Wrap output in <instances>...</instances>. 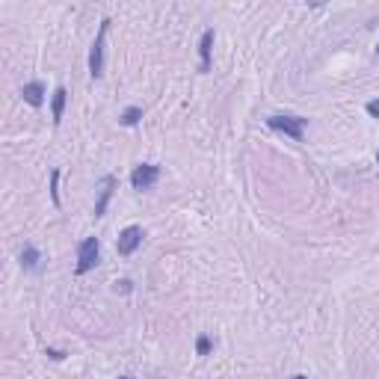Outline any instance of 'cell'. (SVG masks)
Wrapping results in <instances>:
<instances>
[{
    "label": "cell",
    "instance_id": "cell-1",
    "mask_svg": "<svg viewBox=\"0 0 379 379\" xmlns=\"http://www.w3.org/2000/svg\"><path fill=\"white\" fill-rule=\"evenodd\" d=\"M110 24H113L110 18L101 21V27H98V36H95V42H92V51H89V74H92L95 81L104 74V42H107Z\"/></svg>",
    "mask_w": 379,
    "mask_h": 379
},
{
    "label": "cell",
    "instance_id": "cell-2",
    "mask_svg": "<svg viewBox=\"0 0 379 379\" xmlns=\"http://www.w3.org/2000/svg\"><path fill=\"white\" fill-rule=\"evenodd\" d=\"M267 125H270L273 130L285 133V137H291V140L299 142V140L305 137L308 119H303V116H270V119H267Z\"/></svg>",
    "mask_w": 379,
    "mask_h": 379
},
{
    "label": "cell",
    "instance_id": "cell-3",
    "mask_svg": "<svg viewBox=\"0 0 379 379\" xmlns=\"http://www.w3.org/2000/svg\"><path fill=\"white\" fill-rule=\"evenodd\" d=\"M98 258H101V243H98V237H86L81 246H77V276H86L92 267L98 264Z\"/></svg>",
    "mask_w": 379,
    "mask_h": 379
},
{
    "label": "cell",
    "instance_id": "cell-4",
    "mask_svg": "<svg viewBox=\"0 0 379 379\" xmlns=\"http://www.w3.org/2000/svg\"><path fill=\"white\" fill-rule=\"evenodd\" d=\"M158 178H160V166L140 163V166H133V172H130V187L133 190H151L158 184Z\"/></svg>",
    "mask_w": 379,
    "mask_h": 379
},
{
    "label": "cell",
    "instance_id": "cell-5",
    "mask_svg": "<svg viewBox=\"0 0 379 379\" xmlns=\"http://www.w3.org/2000/svg\"><path fill=\"white\" fill-rule=\"evenodd\" d=\"M142 237H146V231H142L140 226H128L125 231L119 234V240H116V252L121 255V258H128V255H133V252L140 249Z\"/></svg>",
    "mask_w": 379,
    "mask_h": 379
},
{
    "label": "cell",
    "instance_id": "cell-6",
    "mask_svg": "<svg viewBox=\"0 0 379 379\" xmlns=\"http://www.w3.org/2000/svg\"><path fill=\"white\" fill-rule=\"evenodd\" d=\"M116 175H104L101 181H98V202H95V217H104L107 214V202H110V196H113V190H116Z\"/></svg>",
    "mask_w": 379,
    "mask_h": 379
},
{
    "label": "cell",
    "instance_id": "cell-7",
    "mask_svg": "<svg viewBox=\"0 0 379 379\" xmlns=\"http://www.w3.org/2000/svg\"><path fill=\"white\" fill-rule=\"evenodd\" d=\"M21 98L30 104V107H42L44 104V83L42 81H30L21 89Z\"/></svg>",
    "mask_w": 379,
    "mask_h": 379
},
{
    "label": "cell",
    "instance_id": "cell-8",
    "mask_svg": "<svg viewBox=\"0 0 379 379\" xmlns=\"http://www.w3.org/2000/svg\"><path fill=\"white\" fill-rule=\"evenodd\" d=\"M65 101H69V89H65V86H57V89H53V101H51V116H53V125H60V121H62Z\"/></svg>",
    "mask_w": 379,
    "mask_h": 379
},
{
    "label": "cell",
    "instance_id": "cell-9",
    "mask_svg": "<svg viewBox=\"0 0 379 379\" xmlns=\"http://www.w3.org/2000/svg\"><path fill=\"white\" fill-rule=\"evenodd\" d=\"M210 48H214V30H205L202 42H199V57H202L199 71H210Z\"/></svg>",
    "mask_w": 379,
    "mask_h": 379
},
{
    "label": "cell",
    "instance_id": "cell-10",
    "mask_svg": "<svg viewBox=\"0 0 379 379\" xmlns=\"http://www.w3.org/2000/svg\"><path fill=\"white\" fill-rule=\"evenodd\" d=\"M21 267H24L27 273H36L42 267V255L36 246H24V252H21Z\"/></svg>",
    "mask_w": 379,
    "mask_h": 379
},
{
    "label": "cell",
    "instance_id": "cell-11",
    "mask_svg": "<svg viewBox=\"0 0 379 379\" xmlns=\"http://www.w3.org/2000/svg\"><path fill=\"white\" fill-rule=\"evenodd\" d=\"M140 119H142V107H128L125 113L119 116V121H121V125H125V128H133Z\"/></svg>",
    "mask_w": 379,
    "mask_h": 379
},
{
    "label": "cell",
    "instance_id": "cell-12",
    "mask_svg": "<svg viewBox=\"0 0 379 379\" xmlns=\"http://www.w3.org/2000/svg\"><path fill=\"white\" fill-rule=\"evenodd\" d=\"M57 181H60V172L53 169L51 172V196H53V205H60V193H57Z\"/></svg>",
    "mask_w": 379,
    "mask_h": 379
},
{
    "label": "cell",
    "instance_id": "cell-13",
    "mask_svg": "<svg viewBox=\"0 0 379 379\" xmlns=\"http://www.w3.org/2000/svg\"><path fill=\"white\" fill-rule=\"evenodd\" d=\"M196 353H199V355H208V353H210V338H208V335H202V338L196 341Z\"/></svg>",
    "mask_w": 379,
    "mask_h": 379
},
{
    "label": "cell",
    "instance_id": "cell-14",
    "mask_svg": "<svg viewBox=\"0 0 379 379\" xmlns=\"http://www.w3.org/2000/svg\"><path fill=\"white\" fill-rule=\"evenodd\" d=\"M116 291H121V294H128V291H130V282H128V278H121V282H116Z\"/></svg>",
    "mask_w": 379,
    "mask_h": 379
},
{
    "label": "cell",
    "instance_id": "cell-15",
    "mask_svg": "<svg viewBox=\"0 0 379 379\" xmlns=\"http://www.w3.org/2000/svg\"><path fill=\"white\" fill-rule=\"evenodd\" d=\"M367 113H371V116H379V101H371V104H367Z\"/></svg>",
    "mask_w": 379,
    "mask_h": 379
},
{
    "label": "cell",
    "instance_id": "cell-16",
    "mask_svg": "<svg viewBox=\"0 0 379 379\" xmlns=\"http://www.w3.org/2000/svg\"><path fill=\"white\" fill-rule=\"evenodd\" d=\"M291 379H308V376H305V373H296V376H291Z\"/></svg>",
    "mask_w": 379,
    "mask_h": 379
},
{
    "label": "cell",
    "instance_id": "cell-17",
    "mask_svg": "<svg viewBox=\"0 0 379 379\" xmlns=\"http://www.w3.org/2000/svg\"><path fill=\"white\" fill-rule=\"evenodd\" d=\"M119 379H130V376H119Z\"/></svg>",
    "mask_w": 379,
    "mask_h": 379
},
{
    "label": "cell",
    "instance_id": "cell-18",
    "mask_svg": "<svg viewBox=\"0 0 379 379\" xmlns=\"http://www.w3.org/2000/svg\"><path fill=\"white\" fill-rule=\"evenodd\" d=\"M376 53H379V44H376Z\"/></svg>",
    "mask_w": 379,
    "mask_h": 379
},
{
    "label": "cell",
    "instance_id": "cell-19",
    "mask_svg": "<svg viewBox=\"0 0 379 379\" xmlns=\"http://www.w3.org/2000/svg\"><path fill=\"white\" fill-rule=\"evenodd\" d=\"M376 158H379V154H376Z\"/></svg>",
    "mask_w": 379,
    "mask_h": 379
}]
</instances>
